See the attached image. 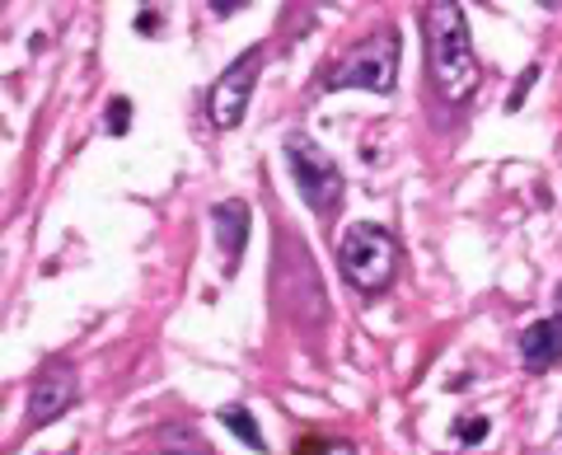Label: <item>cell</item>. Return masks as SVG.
<instances>
[{
    "mask_svg": "<svg viewBox=\"0 0 562 455\" xmlns=\"http://www.w3.org/2000/svg\"><path fill=\"white\" fill-rule=\"evenodd\" d=\"M262 62H268V52H262V47L239 52V57L221 71V80L211 85L206 113H211V122H216L221 132H235L239 122H244V113H249V99H254V85H258Z\"/></svg>",
    "mask_w": 562,
    "mask_h": 455,
    "instance_id": "obj_5",
    "label": "cell"
},
{
    "mask_svg": "<svg viewBox=\"0 0 562 455\" xmlns=\"http://www.w3.org/2000/svg\"><path fill=\"white\" fill-rule=\"evenodd\" d=\"M305 455H357V446H351V442H324V446H314Z\"/></svg>",
    "mask_w": 562,
    "mask_h": 455,
    "instance_id": "obj_14",
    "label": "cell"
},
{
    "mask_svg": "<svg viewBox=\"0 0 562 455\" xmlns=\"http://www.w3.org/2000/svg\"><path fill=\"white\" fill-rule=\"evenodd\" d=\"M553 301H558V320H562V282H558V291H553Z\"/></svg>",
    "mask_w": 562,
    "mask_h": 455,
    "instance_id": "obj_17",
    "label": "cell"
},
{
    "mask_svg": "<svg viewBox=\"0 0 562 455\" xmlns=\"http://www.w3.org/2000/svg\"><path fill=\"white\" fill-rule=\"evenodd\" d=\"M338 264L351 287L375 296L390 287L398 273V240L375 221H357V225H347L338 240Z\"/></svg>",
    "mask_w": 562,
    "mask_h": 455,
    "instance_id": "obj_2",
    "label": "cell"
},
{
    "mask_svg": "<svg viewBox=\"0 0 562 455\" xmlns=\"http://www.w3.org/2000/svg\"><path fill=\"white\" fill-rule=\"evenodd\" d=\"M155 29H160V14H155V10H140V14H136V33H155Z\"/></svg>",
    "mask_w": 562,
    "mask_h": 455,
    "instance_id": "obj_15",
    "label": "cell"
},
{
    "mask_svg": "<svg viewBox=\"0 0 562 455\" xmlns=\"http://www.w3.org/2000/svg\"><path fill=\"white\" fill-rule=\"evenodd\" d=\"M127 127H132V99H113L109 103V132L127 136Z\"/></svg>",
    "mask_w": 562,
    "mask_h": 455,
    "instance_id": "obj_12",
    "label": "cell"
},
{
    "mask_svg": "<svg viewBox=\"0 0 562 455\" xmlns=\"http://www.w3.org/2000/svg\"><path fill=\"white\" fill-rule=\"evenodd\" d=\"M520 362L530 371H549V366L562 362V320H535L530 329L520 334Z\"/></svg>",
    "mask_w": 562,
    "mask_h": 455,
    "instance_id": "obj_7",
    "label": "cell"
},
{
    "mask_svg": "<svg viewBox=\"0 0 562 455\" xmlns=\"http://www.w3.org/2000/svg\"><path fill=\"white\" fill-rule=\"evenodd\" d=\"M155 442H160L165 455H211L206 442H202V432H198V428H188V423H165Z\"/></svg>",
    "mask_w": 562,
    "mask_h": 455,
    "instance_id": "obj_9",
    "label": "cell"
},
{
    "mask_svg": "<svg viewBox=\"0 0 562 455\" xmlns=\"http://www.w3.org/2000/svg\"><path fill=\"white\" fill-rule=\"evenodd\" d=\"M221 423H225V428H231V432L239 436V442H244V446H254V451H262V428L254 423V413H249V409H244V404H225V409H221Z\"/></svg>",
    "mask_w": 562,
    "mask_h": 455,
    "instance_id": "obj_10",
    "label": "cell"
},
{
    "mask_svg": "<svg viewBox=\"0 0 562 455\" xmlns=\"http://www.w3.org/2000/svg\"><path fill=\"white\" fill-rule=\"evenodd\" d=\"M76 395H80V380L70 366H47V371L33 380V390H29V423L33 428H47V423H57V418L76 404Z\"/></svg>",
    "mask_w": 562,
    "mask_h": 455,
    "instance_id": "obj_6",
    "label": "cell"
},
{
    "mask_svg": "<svg viewBox=\"0 0 562 455\" xmlns=\"http://www.w3.org/2000/svg\"><path fill=\"white\" fill-rule=\"evenodd\" d=\"M422 33H427V66L436 80V95L450 103H464L479 90V57H473L469 43V24L460 5H427L422 14Z\"/></svg>",
    "mask_w": 562,
    "mask_h": 455,
    "instance_id": "obj_1",
    "label": "cell"
},
{
    "mask_svg": "<svg viewBox=\"0 0 562 455\" xmlns=\"http://www.w3.org/2000/svg\"><path fill=\"white\" fill-rule=\"evenodd\" d=\"M398 29H380L347 52V57L328 71V90H371V95H394L398 85Z\"/></svg>",
    "mask_w": 562,
    "mask_h": 455,
    "instance_id": "obj_3",
    "label": "cell"
},
{
    "mask_svg": "<svg viewBox=\"0 0 562 455\" xmlns=\"http://www.w3.org/2000/svg\"><path fill=\"white\" fill-rule=\"evenodd\" d=\"M535 80H539V62H535V66H525V76L516 80V90H512V99H506V109H512V113H516V109H520V99H525V95H530V90H535Z\"/></svg>",
    "mask_w": 562,
    "mask_h": 455,
    "instance_id": "obj_13",
    "label": "cell"
},
{
    "mask_svg": "<svg viewBox=\"0 0 562 455\" xmlns=\"http://www.w3.org/2000/svg\"><path fill=\"white\" fill-rule=\"evenodd\" d=\"M454 436H460L464 446H479L483 436H487V418H479V413H469V418H460L454 423Z\"/></svg>",
    "mask_w": 562,
    "mask_h": 455,
    "instance_id": "obj_11",
    "label": "cell"
},
{
    "mask_svg": "<svg viewBox=\"0 0 562 455\" xmlns=\"http://www.w3.org/2000/svg\"><path fill=\"white\" fill-rule=\"evenodd\" d=\"M286 165H291V179L301 188V198L310 202V212H338L342 207V174H338V160L314 142L305 132H291L286 136Z\"/></svg>",
    "mask_w": 562,
    "mask_h": 455,
    "instance_id": "obj_4",
    "label": "cell"
},
{
    "mask_svg": "<svg viewBox=\"0 0 562 455\" xmlns=\"http://www.w3.org/2000/svg\"><path fill=\"white\" fill-rule=\"evenodd\" d=\"M211 225H216V244H221V254L231 258V264H239V254H244V244H249V207H244L239 198H225L211 207Z\"/></svg>",
    "mask_w": 562,
    "mask_h": 455,
    "instance_id": "obj_8",
    "label": "cell"
},
{
    "mask_svg": "<svg viewBox=\"0 0 562 455\" xmlns=\"http://www.w3.org/2000/svg\"><path fill=\"white\" fill-rule=\"evenodd\" d=\"M244 5V0H211V10H216V14H235Z\"/></svg>",
    "mask_w": 562,
    "mask_h": 455,
    "instance_id": "obj_16",
    "label": "cell"
}]
</instances>
